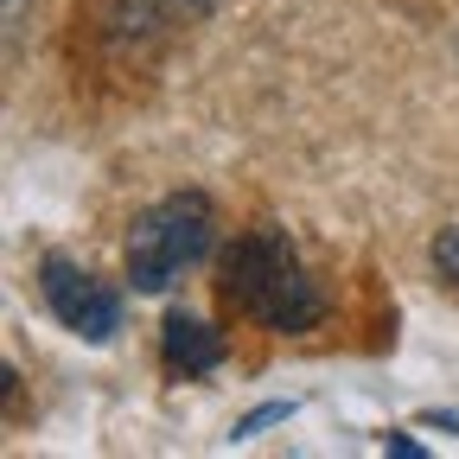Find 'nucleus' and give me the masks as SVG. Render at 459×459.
Wrapping results in <instances>:
<instances>
[{
	"mask_svg": "<svg viewBox=\"0 0 459 459\" xmlns=\"http://www.w3.org/2000/svg\"><path fill=\"white\" fill-rule=\"evenodd\" d=\"M223 300L237 307L243 319H255L262 332H313L325 319V294L313 287V274L300 268L294 243H287V230L274 223H255L249 237H237L223 249Z\"/></svg>",
	"mask_w": 459,
	"mask_h": 459,
	"instance_id": "obj_1",
	"label": "nucleus"
},
{
	"mask_svg": "<svg viewBox=\"0 0 459 459\" xmlns=\"http://www.w3.org/2000/svg\"><path fill=\"white\" fill-rule=\"evenodd\" d=\"M217 249V211L204 192H172L147 204L128 230V281L134 294H166L179 274H192Z\"/></svg>",
	"mask_w": 459,
	"mask_h": 459,
	"instance_id": "obj_2",
	"label": "nucleus"
},
{
	"mask_svg": "<svg viewBox=\"0 0 459 459\" xmlns=\"http://www.w3.org/2000/svg\"><path fill=\"white\" fill-rule=\"evenodd\" d=\"M39 294H45L57 325L90 338V344H108L122 332V294H115L108 281H96L83 262H71V255H45L39 262Z\"/></svg>",
	"mask_w": 459,
	"mask_h": 459,
	"instance_id": "obj_3",
	"label": "nucleus"
},
{
	"mask_svg": "<svg viewBox=\"0 0 459 459\" xmlns=\"http://www.w3.org/2000/svg\"><path fill=\"white\" fill-rule=\"evenodd\" d=\"M160 358H166L172 377H211V370L230 358V344H223V332L204 325L198 313H166V325H160Z\"/></svg>",
	"mask_w": 459,
	"mask_h": 459,
	"instance_id": "obj_4",
	"label": "nucleus"
},
{
	"mask_svg": "<svg viewBox=\"0 0 459 459\" xmlns=\"http://www.w3.org/2000/svg\"><path fill=\"white\" fill-rule=\"evenodd\" d=\"M287 415H294V402H262V409H249L237 428H230V440H255L262 428H274V421H287Z\"/></svg>",
	"mask_w": 459,
	"mask_h": 459,
	"instance_id": "obj_5",
	"label": "nucleus"
},
{
	"mask_svg": "<svg viewBox=\"0 0 459 459\" xmlns=\"http://www.w3.org/2000/svg\"><path fill=\"white\" fill-rule=\"evenodd\" d=\"M434 268H440V281H453V287H459V223L434 237Z\"/></svg>",
	"mask_w": 459,
	"mask_h": 459,
	"instance_id": "obj_6",
	"label": "nucleus"
},
{
	"mask_svg": "<svg viewBox=\"0 0 459 459\" xmlns=\"http://www.w3.org/2000/svg\"><path fill=\"white\" fill-rule=\"evenodd\" d=\"M383 453H395V459H421V440H409V434H383Z\"/></svg>",
	"mask_w": 459,
	"mask_h": 459,
	"instance_id": "obj_7",
	"label": "nucleus"
},
{
	"mask_svg": "<svg viewBox=\"0 0 459 459\" xmlns=\"http://www.w3.org/2000/svg\"><path fill=\"white\" fill-rule=\"evenodd\" d=\"M421 428H446V434H459V409H421Z\"/></svg>",
	"mask_w": 459,
	"mask_h": 459,
	"instance_id": "obj_8",
	"label": "nucleus"
}]
</instances>
